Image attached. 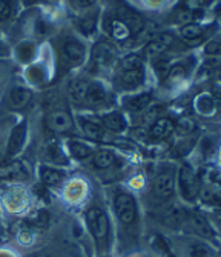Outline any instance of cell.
Wrapping results in <instances>:
<instances>
[{"mask_svg":"<svg viewBox=\"0 0 221 257\" xmlns=\"http://www.w3.org/2000/svg\"><path fill=\"white\" fill-rule=\"evenodd\" d=\"M161 111H163V106H160V105H155V106L147 108L146 112H144V120H146V122H155L157 119H160Z\"/></svg>","mask_w":221,"mask_h":257,"instance_id":"cell-35","label":"cell"},{"mask_svg":"<svg viewBox=\"0 0 221 257\" xmlns=\"http://www.w3.org/2000/svg\"><path fill=\"white\" fill-rule=\"evenodd\" d=\"M216 150V145H215V140L212 137H204L203 142H201V153L206 159H210L213 156Z\"/></svg>","mask_w":221,"mask_h":257,"instance_id":"cell-32","label":"cell"},{"mask_svg":"<svg viewBox=\"0 0 221 257\" xmlns=\"http://www.w3.org/2000/svg\"><path fill=\"white\" fill-rule=\"evenodd\" d=\"M103 125L111 131L120 133V131H123L126 128V120L120 112H111V114H106L103 117Z\"/></svg>","mask_w":221,"mask_h":257,"instance_id":"cell-15","label":"cell"},{"mask_svg":"<svg viewBox=\"0 0 221 257\" xmlns=\"http://www.w3.org/2000/svg\"><path fill=\"white\" fill-rule=\"evenodd\" d=\"M177 22L178 23H183V27L184 25H187V23H192V20H193V14H192V11H189V10H183V11H178L177 13Z\"/></svg>","mask_w":221,"mask_h":257,"instance_id":"cell-38","label":"cell"},{"mask_svg":"<svg viewBox=\"0 0 221 257\" xmlns=\"http://www.w3.org/2000/svg\"><path fill=\"white\" fill-rule=\"evenodd\" d=\"M115 59V50L114 46L102 42V43H97L95 48H94V60L97 65L100 66H109Z\"/></svg>","mask_w":221,"mask_h":257,"instance_id":"cell-7","label":"cell"},{"mask_svg":"<svg viewBox=\"0 0 221 257\" xmlns=\"http://www.w3.org/2000/svg\"><path fill=\"white\" fill-rule=\"evenodd\" d=\"M203 36V28L196 23H187L181 28V37L186 40H196Z\"/></svg>","mask_w":221,"mask_h":257,"instance_id":"cell-25","label":"cell"},{"mask_svg":"<svg viewBox=\"0 0 221 257\" xmlns=\"http://www.w3.org/2000/svg\"><path fill=\"white\" fill-rule=\"evenodd\" d=\"M109 31H111L112 37H115L117 40H121V42H123V40H126V39H129V36H131V31L128 30V27H126L123 22H120L118 19H114V20L111 22Z\"/></svg>","mask_w":221,"mask_h":257,"instance_id":"cell-20","label":"cell"},{"mask_svg":"<svg viewBox=\"0 0 221 257\" xmlns=\"http://www.w3.org/2000/svg\"><path fill=\"white\" fill-rule=\"evenodd\" d=\"M69 150H71V154L76 157V159H86L92 154V150L86 145V144H82V142H77V140H72L69 142Z\"/></svg>","mask_w":221,"mask_h":257,"instance_id":"cell-24","label":"cell"},{"mask_svg":"<svg viewBox=\"0 0 221 257\" xmlns=\"http://www.w3.org/2000/svg\"><path fill=\"white\" fill-rule=\"evenodd\" d=\"M143 69H129V71H123L121 74V83L126 88H135L143 83Z\"/></svg>","mask_w":221,"mask_h":257,"instance_id":"cell-17","label":"cell"},{"mask_svg":"<svg viewBox=\"0 0 221 257\" xmlns=\"http://www.w3.org/2000/svg\"><path fill=\"white\" fill-rule=\"evenodd\" d=\"M117 19L120 22H123L128 27V30L131 31V34H137L144 28V22L143 19L132 10H128L125 7H121L117 10Z\"/></svg>","mask_w":221,"mask_h":257,"instance_id":"cell-6","label":"cell"},{"mask_svg":"<svg viewBox=\"0 0 221 257\" xmlns=\"http://www.w3.org/2000/svg\"><path fill=\"white\" fill-rule=\"evenodd\" d=\"M187 257H213V251L204 242L200 240H190L186 246Z\"/></svg>","mask_w":221,"mask_h":257,"instance_id":"cell-14","label":"cell"},{"mask_svg":"<svg viewBox=\"0 0 221 257\" xmlns=\"http://www.w3.org/2000/svg\"><path fill=\"white\" fill-rule=\"evenodd\" d=\"M77 2V5L79 7H82V8H88V7H92L97 0H76Z\"/></svg>","mask_w":221,"mask_h":257,"instance_id":"cell-44","label":"cell"},{"mask_svg":"<svg viewBox=\"0 0 221 257\" xmlns=\"http://www.w3.org/2000/svg\"><path fill=\"white\" fill-rule=\"evenodd\" d=\"M203 200L209 205H221V197L218 194H215L210 190H204L203 191Z\"/></svg>","mask_w":221,"mask_h":257,"instance_id":"cell-36","label":"cell"},{"mask_svg":"<svg viewBox=\"0 0 221 257\" xmlns=\"http://www.w3.org/2000/svg\"><path fill=\"white\" fill-rule=\"evenodd\" d=\"M141 68H143V62L140 56L131 54L123 60V69H125V71H129V69H141Z\"/></svg>","mask_w":221,"mask_h":257,"instance_id":"cell-30","label":"cell"},{"mask_svg":"<svg viewBox=\"0 0 221 257\" xmlns=\"http://www.w3.org/2000/svg\"><path fill=\"white\" fill-rule=\"evenodd\" d=\"M86 89H88V83L85 80H74L69 85V94L76 102H82L85 100Z\"/></svg>","mask_w":221,"mask_h":257,"instance_id":"cell-21","label":"cell"},{"mask_svg":"<svg viewBox=\"0 0 221 257\" xmlns=\"http://www.w3.org/2000/svg\"><path fill=\"white\" fill-rule=\"evenodd\" d=\"M40 257H46V255H40Z\"/></svg>","mask_w":221,"mask_h":257,"instance_id":"cell-49","label":"cell"},{"mask_svg":"<svg viewBox=\"0 0 221 257\" xmlns=\"http://www.w3.org/2000/svg\"><path fill=\"white\" fill-rule=\"evenodd\" d=\"M11 103L14 108H23L27 106L31 100V92L25 88H14L11 91Z\"/></svg>","mask_w":221,"mask_h":257,"instance_id":"cell-19","label":"cell"},{"mask_svg":"<svg viewBox=\"0 0 221 257\" xmlns=\"http://www.w3.org/2000/svg\"><path fill=\"white\" fill-rule=\"evenodd\" d=\"M175 191V176L170 168H163L154 179V194L158 199H169Z\"/></svg>","mask_w":221,"mask_h":257,"instance_id":"cell-3","label":"cell"},{"mask_svg":"<svg viewBox=\"0 0 221 257\" xmlns=\"http://www.w3.org/2000/svg\"><path fill=\"white\" fill-rule=\"evenodd\" d=\"M174 130L180 134V136H187L190 133L195 131V122L189 117H183L177 122V125H174Z\"/></svg>","mask_w":221,"mask_h":257,"instance_id":"cell-27","label":"cell"},{"mask_svg":"<svg viewBox=\"0 0 221 257\" xmlns=\"http://www.w3.org/2000/svg\"><path fill=\"white\" fill-rule=\"evenodd\" d=\"M48 220H49V216L46 211H43V209L37 211L33 217H30V223L36 228H45L48 225Z\"/></svg>","mask_w":221,"mask_h":257,"instance_id":"cell-31","label":"cell"},{"mask_svg":"<svg viewBox=\"0 0 221 257\" xmlns=\"http://www.w3.org/2000/svg\"><path fill=\"white\" fill-rule=\"evenodd\" d=\"M206 54H209V56H218L219 53H221V45L218 43V42H209L207 45H206Z\"/></svg>","mask_w":221,"mask_h":257,"instance_id":"cell-41","label":"cell"},{"mask_svg":"<svg viewBox=\"0 0 221 257\" xmlns=\"http://www.w3.org/2000/svg\"><path fill=\"white\" fill-rule=\"evenodd\" d=\"M152 246H154L155 249H158L160 252H164V254L169 252V245H167V242H166L161 236H154V239H152Z\"/></svg>","mask_w":221,"mask_h":257,"instance_id":"cell-37","label":"cell"},{"mask_svg":"<svg viewBox=\"0 0 221 257\" xmlns=\"http://www.w3.org/2000/svg\"><path fill=\"white\" fill-rule=\"evenodd\" d=\"M212 0H186V7L189 10H201L207 5H210Z\"/></svg>","mask_w":221,"mask_h":257,"instance_id":"cell-39","label":"cell"},{"mask_svg":"<svg viewBox=\"0 0 221 257\" xmlns=\"http://www.w3.org/2000/svg\"><path fill=\"white\" fill-rule=\"evenodd\" d=\"M4 190V183H2V180H0V191Z\"/></svg>","mask_w":221,"mask_h":257,"instance_id":"cell-46","label":"cell"},{"mask_svg":"<svg viewBox=\"0 0 221 257\" xmlns=\"http://www.w3.org/2000/svg\"><path fill=\"white\" fill-rule=\"evenodd\" d=\"M172 131H174V123H172L167 117H160V119H157V120L152 123L149 134H151V137H154V139H164V137H167Z\"/></svg>","mask_w":221,"mask_h":257,"instance_id":"cell-13","label":"cell"},{"mask_svg":"<svg viewBox=\"0 0 221 257\" xmlns=\"http://www.w3.org/2000/svg\"><path fill=\"white\" fill-rule=\"evenodd\" d=\"M154 68H155V73H157V76L160 77V80H164V79H167V77H169V73H170V65H169V62H167V60H164V59H158V60H155Z\"/></svg>","mask_w":221,"mask_h":257,"instance_id":"cell-29","label":"cell"},{"mask_svg":"<svg viewBox=\"0 0 221 257\" xmlns=\"http://www.w3.org/2000/svg\"><path fill=\"white\" fill-rule=\"evenodd\" d=\"M189 223L192 226V229L196 232V234H200L203 237H212L213 236V229L209 223V220L201 216V214H192L189 217Z\"/></svg>","mask_w":221,"mask_h":257,"instance_id":"cell-10","label":"cell"},{"mask_svg":"<svg viewBox=\"0 0 221 257\" xmlns=\"http://www.w3.org/2000/svg\"><path fill=\"white\" fill-rule=\"evenodd\" d=\"M115 213L123 225H132L137 219V203L129 193L121 191L115 196Z\"/></svg>","mask_w":221,"mask_h":257,"instance_id":"cell-2","label":"cell"},{"mask_svg":"<svg viewBox=\"0 0 221 257\" xmlns=\"http://www.w3.org/2000/svg\"><path fill=\"white\" fill-rule=\"evenodd\" d=\"M63 53H65V57L72 62V63H79L83 60L85 57V46L77 42V40H68L65 43V48H63Z\"/></svg>","mask_w":221,"mask_h":257,"instance_id":"cell-11","label":"cell"},{"mask_svg":"<svg viewBox=\"0 0 221 257\" xmlns=\"http://www.w3.org/2000/svg\"><path fill=\"white\" fill-rule=\"evenodd\" d=\"M155 40H158V42H161L163 45H170V43H174V36L172 34H169V33H161V34H158V37L155 39Z\"/></svg>","mask_w":221,"mask_h":257,"instance_id":"cell-43","label":"cell"},{"mask_svg":"<svg viewBox=\"0 0 221 257\" xmlns=\"http://www.w3.org/2000/svg\"><path fill=\"white\" fill-rule=\"evenodd\" d=\"M167 257H175L174 254H170V252H167Z\"/></svg>","mask_w":221,"mask_h":257,"instance_id":"cell-47","label":"cell"},{"mask_svg":"<svg viewBox=\"0 0 221 257\" xmlns=\"http://www.w3.org/2000/svg\"><path fill=\"white\" fill-rule=\"evenodd\" d=\"M215 219H216V222H218V225L221 226V211H219V213H216V216H215Z\"/></svg>","mask_w":221,"mask_h":257,"instance_id":"cell-45","label":"cell"},{"mask_svg":"<svg viewBox=\"0 0 221 257\" xmlns=\"http://www.w3.org/2000/svg\"><path fill=\"white\" fill-rule=\"evenodd\" d=\"M46 125L49 126V130H53L54 133H66L72 128L74 122L72 117L69 115V112L66 111H54L48 115L46 119Z\"/></svg>","mask_w":221,"mask_h":257,"instance_id":"cell-5","label":"cell"},{"mask_svg":"<svg viewBox=\"0 0 221 257\" xmlns=\"http://www.w3.org/2000/svg\"><path fill=\"white\" fill-rule=\"evenodd\" d=\"M40 179L45 185L48 186H57L63 182V174L54 168L42 167L40 168Z\"/></svg>","mask_w":221,"mask_h":257,"instance_id":"cell-16","label":"cell"},{"mask_svg":"<svg viewBox=\"0 0 221 257\" xmlns=\"http://www.w3.org/2000/svg\"><path fill=\"white\" fill-rule=\"evenodd\" d=\"M46 156H48V159H51V160H54V162L66 163L65 156H63L62 150L59 148V145H49V147H48V151H46Z\"/></svg>","mask_w":221,"mask_h":257,"instance_id":"cell-34","label":"cell"},{"mask_svg":"<svg viewBox=\"0 0 221 257\" xmlns=\"http://www.w3.org/2000/svg\"><path fill=\"white\" fill-rule=\"evenodd\" d=\"M115 162V156L111 153V151H98L95 156H94V165L100 170H105V168H109L111 165H114Z\"/></svg>","mask_w":221,"mask_h":257,"instance_id":"cell-22","label":"cell"},{"mask_svg":"<svg viewBox=\"0 0 221 257\" xmlns=\"http://www.w3.org/2000/svg\"><path fill=\"white\" fill-rule=\"evenodd\" d=\"M195 142L193 140H184V142H180L175 148H177V151H178V156H184L189 150H192V145H193Z\"/></svg>","mask_w":221,"mask_h":257,"instance_id":"cell-42","label":"cell"},{"mask_svg":"<svg viewBox=\"0 0 221 257\" xmlns=\"http://www.w3.org/2000/svg\"><path fill=\"white\" fill-rule=\"evenodd\" d=\"M85 100L91 106H98V105L105 103V100H106V91H105V88L100 83H97V82L89 83L88 89H86Z\"/></svg>","mask_w":221,"mask_h":257,"instance_id":"cell-9","label":"cell"},{"mask_svg":"<svg viewBox=\"0 0 221 257\" xmlns=\"http://www.w3.org/2000/svg\"><path fill=\"white\" fill-rule=\"evenodd\" d=\"M195 106H196V109H198L201 114L207 115V114H212V112H213V109H215V102H213V99L209 97V96H200L198 99H196V102H195Z\"/></svg>","mask_w":221,"mask_h":257,"instance_id":"cell-26","label":"cell"},{"mask_svg":"<svg viewBox=\"0 0 221 257\" xmlns=\"http://www.w3.org/2000/svg\"><path fill=\"white\" fill-rule=\"evenodd\" d=\"M86 223L89 231L92 232V236L95 240L103 242L108 239L109 234V220L108 216L105 214L103 209L100 208H91L86 213Z\"/></svg>","mask_w":221,"mask_h":257,"instance_id":"cell-1","label":"cell"},{"mask_svg":"<svg viewBox=\"0 0 221 257\" xmlns=\"http://www.w3.org/2000/svg\"><path fill=\"white\" fill-rule=\"evenodd\" d=\"M216 257H221V252H219V254H218V255H216Z\"/></svg>","mask_w":221,"mask_h":257,"instance_id":"cell-48","label":"cell"},{"mask_svg":"<svg viewBox=\"0 0 221 257\" xmlns=\"http://www.w3.org/2000/svg\"><path fill=\"white\" fill-rule=\"evenodd\" d=\"M82 130L86 136H89L92 139H102V136H103L102 125L97 122H92V120L82 119Z\"/></svg>","mask_w":221,"mask_h":257,"instance_id":"cell-23","label":"cell"},{"mask_svg":"<svg viewBox=\"0 0 221 257\" xmlns=\"http://www.w3.org/2000/svg\"><path fill=\"white\" fill-rule=\"evenodd\" d=\"M151 100H152V96L149 94V92H143V94L131 97L126 102V108L131 111H143L151 105Z\"/></svg>","mask_w":221,"mask_h":257,"instance_id":"cell-18","label":"cell"},{"mask_svg":"<svg viewBox=\"0 0 221 257\" xmlns=\"http://www.w3.org/2000/svg\"><path fill=\"white\" fill-rule=\"evenodd\" d=\"M166 48H167V46H166V45H163L161 42H158V40H152V42H149V43L146 45L144 53H146V56H147V57L154 59V57L160 56L161 53H164V51H166Z\"/></svg>","mask_w":221,"mask_h":257,"instance_id":"cell-28","label":"cell"},{"mask_svg":"<svg viewBox=\"0 0 221 257\" xmlns=\"http://www.w3.org/2000/svg\"><path fill=\"white\" fill-rule=\"evenodd\" d=\"M95 22H97V20H95V17H92V16L82 19L80 23H79V27H80L82 33L86 34V36H89L91 33H94V31H95Z\"/></svg>","mask_w":221,"mask_h":257,"instance_id":"cell-33","label":"cell"},{"mask_svg":"<svg viewBox=\"0 0 221 257\" xmlns=\"http://www.w3.org/2000/svg\"><path fill=\"white\" fill-rule=\"evenodd\" d=\"M25 137H27V122H22L11 133L10 142H8V156H14L22 150L25 144Z\"/></svg>","mask_w":221,"mask_h":257,"instance_id":"cell-8","label":"cell"},{"mask_svg":"<svg viewBox=\"0 0 221 257\" xmlns=\"http://www.w3.org/2000/svg\"><path fill=\"white\" fill-rule=\"evenodd\" d=\"M163 222L166 226L172 228V229H177L181 226V223L184 222V213L183 209L178 206H169L164 214H163Z\"/></svg>","mask_w":221,"mask_h":257,"instance_id":"cell-12","label":"cell"},{"mask_svg":"<svg viewBox=\"0 0 221 257\" xmlns=\"http://www.w3.org/2000/svg\"><path fill=\"white\" fill-rule=\"evenodd\" d=\"M178 185L183 197L187 202H193L196 197H198L200 188H198V182H196L195 174L190 171V168L187 167H181L178 171Z\"/></svg>","mask_w":221,"mask_h":257,"instance_id":"cell-4","label":"cell"},{"mask_svg":"<svg viewBox=\"0 0 221 257\" xmlns=\"http://www.w3.org/2000/svg\"><path fill=\"white\" fill-rule=\"evenodd\" d=\"M11 16V5L7 0H0V22L7 20Z\"/></svg>","mask_w":221,"mask_h":257,"instance_id":"cell-40","label":"cell"}]
</instances>
